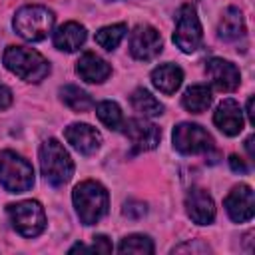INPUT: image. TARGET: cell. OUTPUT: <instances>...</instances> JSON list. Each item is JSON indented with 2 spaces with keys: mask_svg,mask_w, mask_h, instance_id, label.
Wrapping results in <instances>:
<instances>
[{
  "mask_svg": "<svg viewBox=\"0 0 255 255\" xmlns=\"http://www.w3.org/2000/svg\"><path fill=\"white\" fill-rule=\"evenodd\" d=\"M72 201L84 225H96L108 213V207H110L108 189L94 179H86L78 183L72 191Z\"/></svg>",
  "mask_w": 255,
  "mask_h": 255,
  "instance_id": "6da1fadb",
  "label": "cell"
},
{
  "mask_svg": "<svg viewBox=\"0 0 255 255\" xmlns=\"http://www.w3.org/2000/svg\"><path fill=\"white\" fill-rule=\"evenodd\" d=\"M2 62L8 72L30 84H38L50 74V62L40 52L26 46H8Z\"/></svg>",
  "mask_w": 255,
  "mask_h": 255,
  "instance_id": "7a4b0ae2",
  "label": "cell"
},
{
  "mask_svg": "<svg viewBox=\"0 0 255 255\" xmlns=\"http://www.w3.org/2000/svg\"><path fill=\"white\" fill-rule=\"evenodd\" d=\"M40 169L44 179L54 185L60 187L64 183H68L74 175V161L68 153V149L56 139V137H48L42 141L40 145Z\"/></svg>",
  "mask_w": 255,
  "mask_h": 255,
  "instance_id": "3957f363",
  "label": "cell"
},
{
  "mask_svg": "<svg viewBox=\"0 0 255 255\" xmlns=\"http://www.w3.org/2000/svg\"><path fill=\"white\" fill-rule=\"evenodd\" d=\"M12 26L16 34L26 42H42L44 38H48V34L54 28V14L46 6H38V4L22 6L14 14Z\"/></svg>",
  "mask_w": 255,
  "mask_h": 255,
  "instance_id": "277c9868",
  "label": "cell"
},
{
  "mask_svg": "<svg viewBox=\"0 0 255 255\" xmlns=\"http://www.w3.org/2000/svg\"><path fill=\"white\" fill-rule=\"evenodd\" d=\"M0 185L8 193H24L34 185V167L12 149L0 153Z\"/></svg>",
  "mask_w": 255,
  "mask_h": 255,
  "instance_id": "5b68a950",
  "label": "cell"
},
{
  "mask_svg": "<svg viewBox=\"0 0 255 255\" xmlns=\"http://www.w3.org/2000/svg\"><path fill=\"white\" fill-rule=\"evenodd\" d=\"M6 215L12 227L22 237H38L46 229V213L40 201L24 199L18 203H10L6 207Z\"/></svg>",
  "mask_w": 255,
  "mask_h": 255,
  "instance_id": "8992f818",
  "label": "cell"
},
{
  "mask_svg": "<svg viewBox=\"0 0 255 255\" xmlns=\"http://www.w3.org/2000/svg\"><path fill=\"white\" fill-rule=\"evenodd\" d=\"M201 40H203V28L197 18V12L191 4H183L175 16L173 42L181 52L191 54L201 46Z\"/></svg>",
  "mask_w": 255,
  "mask_h": 255,
  "instance_id": "52a82bcc",
  "label": "cell"
},
{
  "mask_svg": "<svg viewBox=\"0 0 255 255\" xmlns=\"http://www.w3.org/2000/svg\"><path fill=\"white\" fill-rule=\"evenodd\" d=\"M173 147L183 155L209 153L213 149V137L199 124L181 122L173 128Z\"/></svg>",
  "mask_w": 255,
  "mask_h": 255,
  "instance_id": "ba28073f",
  "label": "cell"
},
{
  "mask_svg": "<svg viewBox=\"0 0 255 255\" xmlns=\"http://www.w3.org/2000/svg\"><path fill=\"white\" fill-rule=\"evenodd\" d=\"M122 129L131 143V153L155 149L161 139V129L145 118H129L122 124Z\"/></svg>",
  "mask_w": 255,
  "mask_h": 255,
  "instance_id": "9c48e42d",
  "label": "cell"
},
{
  "mask_svg": "<svg viewBox=\"0 0 255 255\" xmlns=\"http://www.w3.org/2000/svg\"><path fill=\"white\" fill-rule=\"evenodd\" d=\"M163 50L159 32L149 24H137L129 34V54L139 62L155 60Z\"/></svg>",
  "mask_w": 255,
  "mask_h": 255,
  "instance_id": "30bf717a",
  "label": "cell"
},
{
  "mask_svg": "<svg viewBox=\"0 0 255 255\" xmlns=\"http://www.w3.org/2000/svg\"><path fill=\"white\" fill-rule=\"evenodd\" d=\"M225 211L235 223H245L255 213V195L253 189L245 183L235 185L225 197Z\"/></svg>",
  "mask_w": 255,
  "mask_h": 255,
  "instance_id": "8fae6325",
  "label": "cell"
},
{
  "mask_svg": "<svg viewBox=\"0 0 255 255\" xmlns=\"http://www.w3.org/2000/svg\"><path fill=\"white\" fill-rule=\"evenodd\" d=\"M205 74L211 86L219 92H233L241 82V74L237 66L223 58H211L205 66Z\"/></svg>",
  "mask_w": 255,
  "mask_h": 255,
  "instance_id": "7c38bea8",
  "label": "cell"
},
{
  "mask_svg": "<svg viewBox=\"0 0 255 255\" xmlns=\"http://www.w3.org/2000/svg\"><path fill=\"white\" fill-rule=\"evenodd\" d=\"M185 211L189 219L197 225H209L215 219L213 197L203 187H191L185 195Z\"/></svg>",
  "mask_w": 255,
  "mask_h": 255,
  "instance_id": "4fadbf2b",
  "label": "cell"
},
{
  "mask_svg": "<svg viewBox=\"0 0 255 255\" xmlns=\"http://www.w3.org/2000/svg\"><path fill=\"white\" fill-rule=\"evenodd\" d=\"M64 137L82 155H94L102 145V133L90 124H70L64 131Z\"/></svg>",
  "mask_w": 255,
  "mask_h": 255,
  "instance_id": "5bb4252c",
  "label": "cell"
},
{
  "mask_svg": "<svg viewBox=\"0 0 255 255\" xmlns=\"http://www.w3.org/2000/svg\"><path fill=\"white\" fill-rule=\"evenodd\" d=\"M213 124L219 128V131L233 137L243 129V110L233 98H225L213 114Z\"/></svg>",
  "mask_w": 255,
  "mask_h": 255,
  "instance_id": "9a60e30c",
  "label": "cell"
},
{
  "mask_svg": "<svg viewBox=\"0 0 255 255\" xmlns=\"http://www.w3.org/2000/svg\"><path fill=\"white\" fill-rule=\"evenodd\" d=\"M76 74L88 84H102L110 78L112 66L96 52H84L76 64Z\"/></svg>",
  "mask_w": 255,
  "mask_h": 255,
  "instance_id": "2e32d148",
  "label": "cell"
},
{
  "mask_svg": "<svg viewBox=\"0 0 255 255\" xmlns=\"http://www.w3.org/2000/svg\"><path fill=\"white\" fill-rule=\"evenodd\" d=\"M151 84L155 90H159L165 96H171L179 90L183 82V70L175 64H161L151 70Z\"/></svg>",
  "mask_w": 255,
  "mask_h": 255,
  "instance_id": "e0dca14e",
  "label": "cell"
},
{
  "mask_svg": "<svg viewBox=\"0 0 255 255\" xmlns=\"http://www.w3.org/2000/svg\"><path fill=\"white\" fill-rule=\"evenodd\" d=\"M86 28L78 22H66L54 32V46L62 52H76L86 42Z\"/></svg>",
  "mask_w": 255,
  "mask_h": 255,
  "instance_id": "ac0fdd59",
  "label": "cell"
},
{
  "mask_svg": "<svg viewBox=\"0 0 255 255\" xmlns=\"http://www.w3.org/2000/svg\"><path fill=\"white\" fill-rule=\"evenodd\" d=\"M245 34V20H243V14L239 8L235 6H229L223 14H221V20L217 24V36L225 42H233V40H239L241 36Z\"/></svg>",
  "mask_w": 255,
  "mask_h": 255,
  "instance_id": "d6986e66",
  "label": "cell"
},
{
  "mask_svg": "<svg viewBox=\"0 0 255 255\" xmlns=\"http://www.w3.org/2000/svg\"><path fill=\"white\" fill-rule=\"evenodd\" d=\"M213 102V96H211V90L205 86V84H195V86H189L183 96H181V106L189 112V114H201L205 112Z\"/></svg>",
  "mask_w": 255,
  "mask_h": 255,
  "instance_id": "ffe728a7",
  "label": "cell"
},
{
  "mask_svg": "<svg viewBox=\"0 0 255 255\" xmlns=\"http://www.w3.org/2000/svg\"><path fill=\"white\" fill-rule=\"evenodd\" d=\"M129 102H131V108L143 118H157L163 114V104L145 88L133 90L129 96Z\"/></svg>",
  "mask_w": 255,
  "mask_h": 255,
  "instance_id": "44dd1931",
  "label": "cell"
},
{
  "mask_svg": "<svg viewBox=\"0 0 255 255\" xmlns=\"http://www.w3.org/2000/svg\"><path fill=\"white\" fill-rule=\"evenodd\" d=\"M60 100L72 112H76V114H84V112H88V110L94 108L92 96L86 90H82L80 86H74V84H68V86L60 88Z\"/></svg>",
  "mask_w": 255,
  "mask_h": 255,
  "instance_id": "7402d4cb",
  "label": "cell"
},
{
  "mask_svg": "<svg viewBox=\"0 0 255 255\" xmlns=\"http://www.w3.org/2000/svg\"><path fill=\"white\" fill-rule=\"evenodd\" d=\"M126 34H128V26H126L124 22H120V24H110V26H104V28H100V30L96 32V42H98L100 48L112 52V50H116V48L120 46V42L124 40Z\"/></svg>",
  "mask_w": 255,
  "mask_h": 255,
  "instance_id": "603a6c76",
  "label": "cell"
},
{
  "mask_svg": "<svg viewBox=\"0 0 255 255\" xmlns=\"http://www.w3.org/2000/svg\"><path fill=\"white\" fill-rule=\"evenodd\" d=\"M96 116L98 120L112 131H118L122 129V124H124V114H122V108L112 102V100H106V102H100L96 106Z\"/></svg>",
  "mask_w": 255,
  "mask_h": 255,
  "instance_id": "cb8c5ba5",
  "label": "cell"
},
{
  "mask_svg": "<svg viewBox=\"0 0 255 255\" xmlns=\"http://www.w3.org/2000/svg\"><path fill=\"white\" fill-rule=\"evenodd\" d=\"M153 241L147 237V235H141V233H131V235H126L120 245H118V251L120 253H135V255H151L153 253Z\"/></svg>",
  "mask_w": 255,
  "mask_h": 255,
  "instance_id": "d4e9b609",
  "label": "cell"
},
{
  "mask_svg": "<svg viewBox=\"0 0 255 255\" xmlns=\"http://www.w3.org/2000/svg\"><path fill=\"white\" fill-rule=\"evenodd\" d=\"M112 243L106 235H96L94 237V243L90 245V251H96V253H112Z\"/></svg>",
  "mask_w": 255,
  "mask_h": 255,
  "instance_id": "484cf974",
  "label": "cell"
},
{
  "mask_svg": "<svg viewBox=\"0 0 255 255\" xmlns=\"http://www.w3.org/2000/svg\"><path fill=\"white\" fill-rule=\"evenodd\" d=\"M181 251H201V253H205V251H209V247L201 241H189V243L173 247V253H181Z\"/></svg>",
  "mask_w": 255,
  "mask_h": 255,
  "instance_id": "4316f807",
  "label": "cell"
},
{
  "mask_svg": "<svg viewBox=\"0 0 255 255\" xmlns=\"http://www.w3.org/2000/svg\"><path fill=\"white\" fill-rule=\"evenodd\" d=\"M12 106V90L4 84H0V110H6Z\"/></svg>",
  "mask_w": 255,
  "mask_h": 255,
  "instance_id": "83f0119b",
  "label": "cell"
},
{
  "mask_svg": "<svg viewBox=\"0 0 255 255\" xmlns=\"http://www.w3.org/2000/svg\"><path fill=\"white\" fill-rule=\"evenodd\" d=\"M229 165H231V169L233 171H239V173H247V165H245V161L239 157V155H229Z\"/></svg>",
  "mask_w": 255,
  "mask_h": 255,
  "instance_id": "f1b7e54d",
  "label": "cell"
},
{
  "mask_svg": "<svg viewBox=\"0 0 255 255\" xmlns=\"http://www.w3.org/2000/svg\"><path fill=\"white\" fill-rule=\"evenodd\" d=\"M247 116H249V124L255 126V114H253V96L247 100Z\"/></svg>",
  "mask_w": 255,
  "mask_h": 255,
  "instance_id": "f546056e",
  "label": "cell"
},
{
  "mask_svg": "<svg viewBox=\"0 0 255 255\" xmlns=\"http://www.w3.org/2000/svg\"><path fill=\"white\" fill-rule=\"evenodd\" d=\"M253 141H255V137H253V135H249V137L245 139V147H247V153H249V157H251V159L255 157V151H253Z\"/></svg>",
  "mask_w": 255,
  "mask_h": 255,
  "instance_id": "4dcf8cb0",
  "label": "cell"
}]
</instances>
